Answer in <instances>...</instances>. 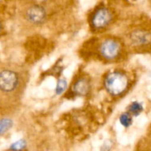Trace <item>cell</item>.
Instances as JSON below:
<instances>
[{
    "label": "cell",
    "mask_w": 151,
    "mask_h": 151,
    "mask_svg": "<svg viewBox=\"0 0 151 151\" xmlns=\"http://www.w3.org/2000/svg\"><path fill=\"white\" fill-rule=\"evenodd\" d=\"M130 85L128 75L121 71H113L105 76L104 86L107 93L114 97L122 95L127 91Z\"/></svg>",
    "instance_id": "obj_1"
},
{
    "label": "cell",
    "mask_w": 151,
    "mask_h": 151,
    "mask_svg": "<svg viewBox=\"0 0 151 151\" xmlns=\"http://www.w3.org/2000/svg\"><path fill=\"white\" fill-rule=\"evenodd\" d=\"M122 51L120 41L113 38H105L99 44V52L100 55L106 60H114L118 58Z\"/></svg>",
    "instance_id": "obj_2"
},
{
    "label": "cell",
    "mask_w": 151,
    "mask_h": 151,
    "mask_svg": "<svg viewBox=\"0 0 151 151\" xmlns=\"http://www.w3.org/2000/svg\"><path fill=\"white\" fill-rule=\"evenodd\" d=\"M113 13L107 7H99L95 10L90 18V24L96 30L104 29L109 26L113 20Z\"/></svg>",
    "instance_id": "obj_3"
},
{
    "label": "cell",
    "mask_w": 151,
    "mask_h": 151,
    "mask_svg": "<svg viewBox=\"0 0 151 151\" xmlns=\"http://www.w3.org/2000/svg\"><path fill=\"white\" fill-rule=\"evenodd\" d=\"M20 83V78L17 72L11 69H4L0 72V90L3 92L14 91Z\"/></svg>",
    "instance_id": "obj_4"
},
{
    "label": "cell",
    "mask_w": 151,
    "mask_h": 151,
    "mask_svg": "<svg viewBox=\"0 0 151 151\" xmlns=\"http://www.w3.org/2000/svg\"><path fill=\"white\" fill-rule=\"evenodd\" d=\"M25 17L30 24L33 25L42 24L46 21L47 11L45 8L40 4H31L25 9Z\"/></svg>",
    "instance_id": "obj_5"
},
{
    "label": "cell",
    "mask_w": 151,
    "mask_h": 151,
    "mask_svg": "<svg viewBox=\"0 0 151 151\" xmlns=\"http://www.w3.org/2000/svg\"><path fill=\"white\" fill-rule=\"evenodd\" d=\"M129 41L135 47L146 48L151 46V31L147 29H136L129 34Z\"/></svg>",
    "instance_id": "obj_6"
},
{
    "label": "cell",
    "mask_w": 151,
    "mask_h": 151,
    "mask_svg": "<svg viewBox=\"0 0 151 151\" xmlns=\"http://www.w3.org/2000/svg\"><path fill=\"white\" fill-rule=\"evenodd\" d=\"M91 89V84L88 78L86 77H80L76 80L71 87V91L76 96H86Z\"/></svg>",
    "instance_id": "obj_7"
},
{
    "label": "cell",
    "mask_w": 151,
    "mask_h": 151,
    "mask_svg": "<svg viewBox=\"0 0 151 151\" xmlns=\"http://www.w3.org/2000/svg\"><path fill=\"white\" fill-rule=\"evenodd\" d=\"M144 107L142 103L138 101H133L127 107V112L132 116H138L143 112Z\"/></svg>",
    "instance_id": "obj_8"
},
{
    "label": "cell",
    "mask_w": 151,
    "mask_h": 151,
    "mask_svg": "<svg viewBox=\"0 0 151 151\" xmlns=\"http://www.w3.org/2000/svg\"><path fill=\"white\" fill-rule=\"evenodd\" d=\"M13 122L9 118H2L0 119V137L12 128Z\"/></svg>",
    "instance_id": "obj_9"
},
{
    "label": "cell",
    "mask_w": 151,
    "mask_h": 151,
    "mask_svg": "<svg viewBox=\"0 0 151 151\" xmlns=\"http://www.w3.org/2000/svg\"><path fill=\"white\" fill-rule=\"evenodd\" d=\"M119 122L124 128H128L133 124V116L128 112H124L119 116Z\"/></svg>",
    "instance_id": "obj_10"
},
{
    "label": "cell",
    "mask_w": 151,
    "mask_h": 151,
    "mask_svg": "<svg viewBox=\"0 0 151 151\" xmlns=\"http://www.w3.org/2000/svg\"><path fill=\"white\" fill-rule=\"evenodd\" d=\"M68 88V81L65 79V78H61L59 79L56 83V89H55V92L57 95H61L63 94L64 91L67 89Z\"/></svg>",
    "instance_id": "obj_11"
},
{
    "label": "cell",
    "mask_w": 151,
    "mask_h": 151,
    "mask_svg": "<svg viewBox=\"0 0 151 151\" xmlns=\"http://www.w3.org/2000/svg\"><path fill=\"white\" fill-rule=\"evenodd\" d=\"M27 142L25 139H19L13 142L10 146V150L12 151H22L26 147Z\"/></svg>",
    "instance_id": "obj_12"
},
{
    "label": "cell",
    "mask_w": 151,
    "mask_h": 151,
    "mask_svg": "<svg viewBox=\"0 0 151 151\" xmlns=\"http://www.w3.org/2000/svg\"><path fill=\"white\" fill-rule=\"evenodd\" d=\"M113 141L111 139H107L105 141L104 144L101 147L100 151H110L112 148Z\"/></svg>",
    "instance_id": "obj_13"
},
{
    "label": "cell",
    "mask_w": 151,
    "mask_h": 151,
    "mask_svg": "<svg viewBox=\"0 0 151 151\" xmlns=\"http://www.w3.org/2000/svg\"><path fill=\"white\" fill-rule=\"evenodd\" d=\"M1 22H0V31H1Z\"/></svg>",
    "instance_id": "obj_14"
},
{
    "label": "cell",
    "mask_w": 151,
    "mask_h": 151,
    "mask_svg": "<svg viewBox=\"0 0 151 151\" xmlns=\"http://www.w3.org/2000/svg\"><path fill=\"white\" fill-rule=\"evenodd\" d=\"M141 151H151V150H141Z\"/></svg>",
    "instance_id": "obj_15"
}]
</instances>
